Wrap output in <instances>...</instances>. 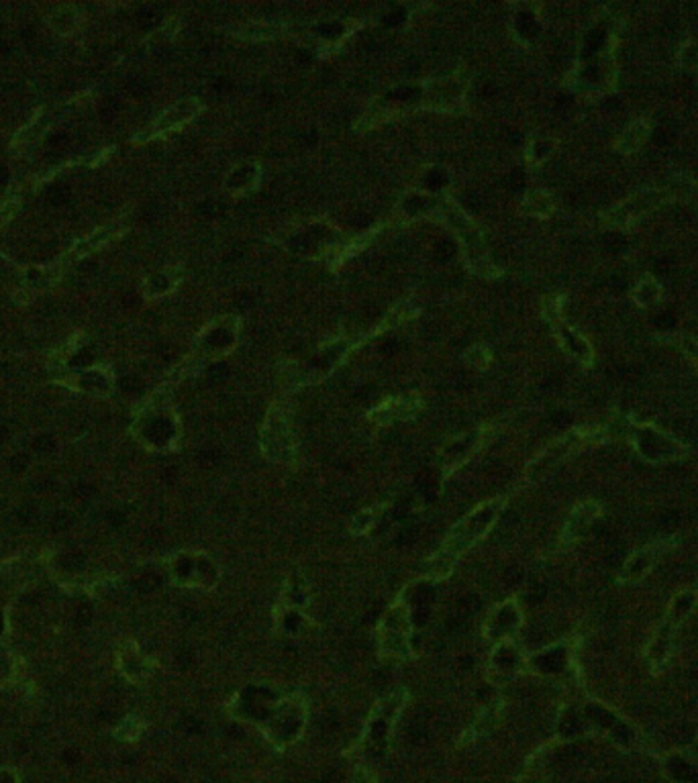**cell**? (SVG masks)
<instances>
[{
    "label": "cell",
    "instance_id": "1",
    "mask_svg": "<svg viewBox=\"0 0 698 783\" xmlns=\"http://www.w3.org/2000/svg\"><path fill=\"white\" fill-rule=\"evenodd\" d=\"M225 708L233 720L254 726L278 753L303 739L311 716L309 698L303 692H284L268 682L245 684Z\"/></svg>",
    "mask_w": 698,
    "mask_h": 783
},
{
    "label": "cell",
    "instance_id": "2",
    "mask_svg": "<svg viewBox=\"0 0 698 783\" xmlns=\"http://www.w3.org/2000/svg\"><path fill=\"white\" fill-rule=\"evenodd\" d=\"M509 498L507 496H494L478 506H474L464 518H460L456 525L447 533L441 547L425 559L421 580L427 582H443L450 580L452 573L470 549L480 545L496 527V522L501 520Z\"/></svg>",
    "mask_w": 698,
    "mask_h": 783
},
{
    "label": "cell",
    "instance_id": "3",
    "mask_svg": "<svg viewBox=\"0 0 698 783\" xmlns=\"http://www.w3.org/2000/svg\"><path fill=\"white\" fill-rule=\"evenodd\" d=\"M694 192H696V180L690 178L688 174H678L668 184L645 186L641 190H635L615 206L607 208V211L601 215V225L615 231H633L647 217H652L656 211H660L662 206L678 200H690Z\"/></svg>",
    "mask_w": 698,
    "mask_h": 783
},
{
    "label": "cell",
    "instance_id": "4",
    "mask_svg": "<svg viewBox=\"0 0 698 783\" xmlns=\"http://www.w3.org/2000/svg\"><path fill=\"white\" fill-rule=\"evenodd\" d=\"M178 382L172 378L162 384L154 394H149L137 408L131 435L154 453L176 451L182 439L180 414L172 406V390Z\"/></svg>",
    "mask_w": 698,
    "mask_h": 783
},
{
    "label": "cell",
    "instance_id": "5",
    "mask_svg": "<svg viewBox=\"0 0 698 783\" xmlns=\"http://www.w3.org/2000/svg\"><path fill=\"white\" fill-rule=\"evenodd\" d=\"M431 219L445 225L454 233V237L458 239L460 249H462L464 264L472 274H476L480 278H488V280L503 276V268H498L492 261L482 227L464 211V208L450 194L445 192L441 196Z\"/></svg>",
    "mask_w": 698,
    "mask_h": 783
},
{
    "label": "cell",
    "instance_id": "6",
    "mask_svg": "<svg viewBox=\"0 0 698 783\" xmlns=\"http://www.w3.org/2000/svg\"><path fill=\"white\" fill-rule=\"evenodd\" d=\"M613 439L609 425H582L576 427L556 441L547 445L539 455H535L525 469V480L529 484H539L550 480L558 469L570 461L574 455L582 453L588 447L603 445Z\"/></svg>",
    "mask_w": 698,
    "mask_h": 783
},
{
    "label": "cell",
    "instance_id": "7",
    "mask_svg": "<svg viewBox=\"0 0 698 783\" xmlns=\"http://www.w3.org/2000/svg\"><path fill=\"white\" fill-rule=\"evenodd\" d=\"M696 608H698L696 588H682L672 596L662 620L656 626V631L652 633L650 641H647L643 649V659L647 663V669H650L654 675L662 673L670 665L678 647L680 629Z\"/></svg>",
    "mask_w": 698,
    "mask_h": 783
},
{
    "label": "cell",
    "instance_id": "8",
    "mask_svg": "<svg viewBox=\"0 0 698 783\" xmlns=\"http://www.w3.org/2000/svg\"><path fill=\"white\" fill-rule=\"evenodd\" d=\"M409 702H411V690L405 686L378 698L366 718L360 739L352 749H349L347 755L349 757L366 755V753L388 755L392 749L398 720H401Z\"/></svg>",
    "mask_w": 698,
    "mask_h": 783
},
{
    "label": "cell",
    "instance_id": "9",
    "mask_svg": "<svg viewBox=\"0 0 698 783\" xmlns=\"http://www.w3.org/2000/svg\"><path fill=\"white\" fill-rule=\"evenodd\" d=\"M413 637V608L407 602L405 592H401L376 624V645L380 659L386 663H407L415 659Z\"/></svg>",
    "mask_w": 698,
    "mask_h": 783
},
{
    "label": "cell",
    "instance_id": "10",
    "mask_svg": "<svg viewBox=\"0 0 698 783\" xmlns=\"http://www.w3.org/2000/svg\"><path fill=\"white\" fill-rule=\"evenodd\" d=\"M260 449L276 465L296 469L301 465V441L292 425V412L284 400H276L260 429Z\"/></svg>",
    "mask_w": 698,
    "mask_h": 783
},
{
    "label": "cell",
    "instance_id": "11",
    "mask_svg": "<svg viewBox=\"0 0 698 783\" xmlns=\"http://www.w3.org/2000/svg\"><path fill=\"white\" fill-rule=\"evenodd\" d=\"M347 241L349 237L329 221L313 219L301 223L296 229H290L282 243L294 255H301L313 261H321V259L329 261V268H331V264L337 259V255L341 253Z\"/></svg>",
    "mask_w": 698,
    "mask_h": 783
},
{
    "label": "cell",
    "instance_id": "12",
    "mask_svg": "<svg viewBox=\"0 0 698 783\" xmlns=\"http://www.w3.org/2000/svg\"><path fill=\"white\" fill-rule=\"evenodd\" d=\"M625 437L629 439L637 457L647 463H676L686 459L690 453V447L678 437L670 435L654 423L635 421L633 416H627Z\"/></svg>",
    "mask_w": 698,
    "mask_h": 783
},
{
    "label": "cell",
    "instance_id": "13",
    "mask_svg": "<svg viewBox=\"0 0 698 783\" xmlns=\"http://www.w3.org/2000/svg\"><path fill=\"white\" fill-rule=\"evenodd\" d=\"M362 343L335 337L331 341H325L319 345V349L305 361V363H286V380L292 382L294 388L298 386H311L327 380L343 361L352 355Z\"/></svg>",
    "mask_w": 698,
    "mask_h": 783
},
{
    "label": "cell",
    "instance_id": "14",
    "mask_svg": "<svg viewBox=\"0 0 698 783\" xmlns=\"http://www.w3.org/2000/svg\"><path fill=\"white\" fill-rule=\"evenodd\" d=\"M617 82V54L578 58L574 68L566 76V86L586 100H596L615 92Z\"/></svg>",
    "mask_w": 698,
    "mask_h": 783
},
{
    "label": "cell",
    "instance_id": "15",
    "mask_svg": "<svg viewBox=\"0 0 698 783\" xmlns=\"http://www.w3.org/2000/svg\"><path fill=\"white\" fill-rule=\"evenodd\" d=\"M170 582L186 590L211 592L221 584V565L207 551H178L166 559Z\"/></svg>",
    "mask_w": 698,
    "mask_h": 783
},
{
    "label": "cell",
    "instance_id": "16",
    "mask_svg": "<svg viewBox=\"0 0 698 783\" xmlns=\"http://www.w3.org/2000/svg\"><path fill=\"white\" fill-rule=\"evenodd\" d=\"M580 722L596 735H603L613 745L623 751L637 749L643 745V737L635 724H631L625 716L603 704L601 700L590 698L580 710Z\"/></svg>",
    "mask_w": 698,
    "mask_h": 783
},
{
    "label": "cell",
    "instance_id": "17",
    "mask_svg": "<svg viewBox=\"0 0 698 783\" xmlns=\"http://www.w3.org/2000/svg\"><path fill=\"white\" fill-rule=\"evenodd\" d=\"M470 88V76L466 70H456L450 76L421 82V109L433 113H458Z\"/></svg>",
    "mask_w": 698,
    "mask_h": 783
},
{
    "label": "cell",
    "instance_id": "18",
    "mask_svg": "<svg viewBox=\"0 0 698 783\" xmlns=\"http://www.w3.org/2000/svg\"><path fill=\"white\" fill-rule=\"evenodd\" d=\"M496 435V429L492 425L474 427L470 431L458 433L447 439L439 451L441 459V472L443 480L452 478L458 469H462L466 463H470Z\"/></svg>",
    "mask_w": 698,
    "mask_h": 783
},
{
    "label": "cell",
    "instance_id": "19",
    "mask_svg": "<svg viewBox=\"0 0 698 783\" xmlns=\"http://www.w3.org/2000/svg\"><path fill=\"white\" fill-rule=\"evenodd\" d=\"M241 319L237 315H223L211 321L196 337V353L203 361H217L231 355L239 345Z\"/></svg>",
    "mask_w": 698,
    "mask_h": 783
},
{
    "label": "cell",
    "instance_id": "20",
    "mask_svg": "<svg viewBox=\"0 0 698 783\" xmlns=\"http://www.w3.org/2000/svg\"><path fill=\"white\" fill-rule=\"evenodd\" d=\"M523 673H527V653L517 641L492 645L486 663V680L492 686L503 688L515 682Z\"/></svg>",
    "mask_w": 698,
    "mask_h": 783
},
{
    "label": "cell",
    "instance_id": "21",
    "mask_svg": "<svg viewBox=\"0 0 698 783\" xmlns=\"http://www.w3.org/2000/svg\"><path fill=\"white\" fill-rule=\"evenodd\" d=\"M523 624H525V614L519 604V598L511 596V598L503 600L501 604H496L488 612V616L482 624V637L490 645L505 643V641H517Z\"/></svg>",
    "mask_w": 698,
    "mask_h": 783
},
{
    "label": "cell",
    "instance_id": "22",
    "mask_svg": "<svg viewBox=\"0 0 698 783\" xmlns=\"http://www.w3.org/2000/svg\"><path fill=\"white\" fill-rule=\"evenodd\" d=\"M580 671L578 665V643L574 639H564L556 645L545 647L527 655V673L539 677H558L566 671Z\"/></svg>",
    "mask_w": 698,
    "mask_h": 783
},
{
    "label": "cell",
    "instance_id": "23",
    "mask_svg": "<svg viewBox=\"0 0 698 783\" xmlns=\"http://www.w3.org/2000/svg\"><path fill=\"white\" fill-rule=\"evenodd\" d=\"M205 111V104L198 98H182L170 109H166L152 125L145 131H141L133 141L135 143H147L154 139H164L176 131H180L184 125L194 121L198 115Z\"/></svg>",
    "mask_w": 698,
    "mask_h": 783
},
{
    "label": "cell",
    "instance_id": "24",
    "mask_svg": "<svg viewBox=\"0 0 698 783\" xmlns=\"http://www.w3.org/2000/svg\"><path fill=\"white\" fill-rule=\"evenodd\" d=\"M676 545H678L676 537H660L652 543L643 545L641 549L633 551L627 557V561L623 563L619 576H617V582L619 584H637V582L645 580L652 573V569L656 567V563L662 559V555L670 553Z\"/></svg>",
    "mask_w": 698,
    "mask_h": 783
},
{
    "label": "cell",
    "instance_id": "25",
    "mask_svg": "<svg viewBox=\"0 0 698 783\" xmlns=\"http://www.w3.org/2000/svg\"><path fill=\"white\" fill-rule=\"evenodd\" d=\"M423 410V398L417 392L388 396L380 404L366 412V419L376 427H392L398 423H411Z\"/></svg>",
    "mask_w": 698,
    "mask_h": 783
},
{
    "label": "cell",
    "instance_id": "26",
    "mask_svg": "<svg viewBox=\"0 0 698 783\" xmlns=\"http://www.w3.org/2000/svg\"><path fill=\"white\" fill-rule=\"evenodd\" d=\"M603 514H605V508L598 500H584V502L576 504L572 508V512L568 514L564 527L560 531L558 545L562 549H570V547L578 545L582 539H586L590 529L596 525V520L601 518Z\"/></svg>",
    "mask_w": 698,
    "mask_h": 783
},
{
    "label": "cell",
    "instance_id": "27",
    "mask_svg": "<svg viewBox=\"0 0 698 783\" xmlns=\"http://www.w3.org/2000/svg\"><path fill=\"white\" fill-rule=\"evenodd\" d=\"M505 712H507V702L503 696H494L492 700H488L474 716V720L470 722V726L466 730H462V735L458 737L456 741V747L462 749V747H468V745H474L476 741L480 739H486L490 737L494 730L503 724L505 720Z\"/></svg>",
    "mask_w": 698,
    "mask_h": 783
},
{
    "label": "cell",
    "instance_id": "28",
    "mask_svg": "<svg viewBox=\"0 0 698 783\" xmlns=\"http://www.w3.org/2000/svg\"><path fill=\"white\" fill-rule=\"evenodd\" d=\"M117 669L129 684L143 686L156 675L160 663L154 657L145 655L135 641H125L117 653Z\"/></svg>",
    "mask_w": 698,
    "mask_h": 783
},
{
    "label": "cell",
    "instance_id": "29",
    "mask_svg": "<svg viewBox=\"0 0 698 783\" xmlns=\"http://www.w3.org/2000/svg\"><path fill=\"white\" fill-rule=\"evenodd\" d=\"M272 620H274V635L280 639L296 641L309 637L313 631H317V620L309 614V610H301V608L274 604Z\"/></svg>",
    "mask_w": 698,
    "mask_h": 783
},
{
    "label": "cell",
    "instance_id": "30",
    "mask_svg": "<svg viewBox=\"0 0 698 783\" xmlns=\"http://www.w3.org/2000/svg\"><path fill=\"white\" fill-rule=\"evenodd\" d=\"M552 329H554V335L558 339L560 349L572 361L582 365V368H592V365H594V347L588 341V337H584L576 327L568 325L564 319L554 323Z\"/></svg>",
    "mask_w": 698,
    "mask_h": 783
},
{
    "label": "cell",
    "instance_id": "31",
    "mask_svg": "<svg viewBox=\"0 0 698 783\" xmlns=\"http://www.w3.org/2000/svg\"><path fill=\"white\" fill-rule=\"evenodd\" d=\"M664 771L672 783H698V739L686 749L670 753Z\"/></svg>",
    "mask_w": 698,
    "mask_h": 783
},
{
    "label": "cell",
    "instance_id": "32",
    "mask_svg": "<svg viewBox=\"0 0 698 783\" xmlns=\"http://www.w3.org/2000/svg\"><path fill=\"white\" fill-rule=\"evenodd\" d=\"M260 184H262V166L258 162L235 164L223 180V188L233 196L252 194L260 188Z\"/></svg>",
    "mask_w": 698,
    "mask_h": 783
},
{
    "label": "cell",
    "instance_id": "33",
    "mask_svg": "<svg viewBox=\"0 0 698 783\" xmlns=\"http://www.w3.org/2000/svg\"><path fill=\"white\" fill-rule=\"evenodd\" d=\"M74 382L66 384L74 390L92 394V396H109L115 390V376L113 370L107 368V365H94V368H88L76 376H72Z\"/></svg>",
    "mask_w": 698,
    "mask_h": 783
},
{
    "label": "cell",
    "instance_id": "34",
    "mask_svg": "<svg viewBox=\"0 0 698 783\" xmlns=\"http://www.w3.org/2000/svg\"><path fill=\"white\" fill-rule=\"evenodd\" d=\"M125 233V225L123 223H111V225H107V227H101V229H96L92 235H88L86 239H82V241H78L70 251H68V255H66V261L62 259V264H58V268H62V266H68V264H72V261H78V259H82V257H86V255H90L92 251H96V249H101V247H105L107 243H111V241H115L117 237H121Z\"/></svg>",
    "mask_w": 698,
    "mask_h": 783
},
{
    "label": "cell",
    "instance_id": "35",
    "mask_svg": "<svg viewBox=\"0 0 698 783\" xmlns=\"http://www.w3.org/2000/svg\"><path fill=\"white\" fill-rule=\"evenodd\" d=\"M313 600H315V594H313V588L307 582V578L303 576V573H294V576H288L286 582L282 584L276 604L309 610Z\"/></svg>",
    "mask_w": 698,
    "mask_h": 783
},
{
    "label": "cell",
    "instance_id": "36",
    "mask_svg": "<svg viewBox=\"0 0 698 783\" xmlns=\"http://www.w3.org/2000/svg\"><path fill=\"white\" fill-rule=\"evenodd\" d=\"M511 29H513V35L519 43L531 45L541 35V29H543L539 7H535V5L517 7Z\"/></svg>",
    "mask_w": 698,
    "mask_h": 783
},
{
    "label": "cell",
    "instance_id": "37",
    "mask_svg": "<svg viewBox=\"0 0 698 783\" xmlns=\"http://www.w3.org/2000/svg\"><path fill=\"white\" fill-rule=\"evenodd\" d=\"M652 129H654V123L650 119L645 117H639L635 121H631L621 133L619 137L615 139L613 147L617 153H623V155H631L635 151L641 149V145L650 139L652 135Z\"/></svg>",
    "mask_w": 698,
    "mask_h": 783
},
{
    "label": "cell",
    "instance_id": "38",
    "mask_svg": "<svg viewBox=\"0 0 698 783\" xmlns=\"http://www.w3.org/2000/svg\"><path fill=\"white\" fill-rule=\"evenodd\" d=\"M182 276H184L182 266H170L154 272L152 276H147L143 282L145 298H164L172 294L182 284Z\"/></svg>",
    "mask_w": 698,
    "mask_h": 783
},
{
    "label": "cell",
    "instance_id": "39",
    "mask_svg": "<svg viewBox=\"0 0 698 783\" xmlns=\"http://www.w3.org/2000/svg\"><path fill=\"white\" fill-rule=\"evenodd\" d=\"M388 508V502H378V504H372V506H366L362 508L352 520H349V535L352 537H368L376 525L380 522V518L384 516Z\"/></svg>",
    "mask_w": 698,
    "mask_h": 783
},
{
    "label": "cell",
    "instance_id": "40",
    "mask_svg": "<svg viewBox=\"0 0 698 783\" xmlns=\"http://www.w3.org/2000/svg\"><path fill=\"white\" fill-rule=\"evenodd\" d=\"M521 213L527 215V217H535V219H547L552 217V213L556 211V200L550 192L545 190H533V192H527L525 198L521 200Z\"/></svg>",
    "mask_w": 698,
    "mask_h": 783
},
{
    "label": "cell",
    "instance_id": "41",
    "mask_svg": "<svg viewBox=\"0 0 698 783\" xmlns=\"http://www.w3.org/2000/svg\"><path fill=\"white\" fill-rule=\"evenodd\" d=\"M631 298H633L635 306H639V308H652L662 302L664 288L654 276L647 274L635 284V288L631 290Z\"/></svg>",
    "mask_w": 698,
    "mask_h": 783
},
{
    "label": "cell",
    "instance_id": "42",
    "mask_svg": "<svg viewBox=\"0 0 698 783\" xmlns=\"http://www.w3.org/2000/svg\"><path fill=\"white\" fill-rule=\"evenodd\" d=\"M556 149H558V139L547 137V135H537V137H533V139L527 143V149H525L527 166L539 168V166H543L545 162H550V160H552V155L556 153Z\"/></svg>",
    "mask_w": 698,
    "mask_h": 783
},
{
    "label": "cell",
    "instance_id": "43",
    "mask_svg": "<svg viewBox=\"0 0 698 783\" xmlns=\"http://www.w3.org/2000/svg\"><path fill=\"white\" fill-rule=\"evenodd\" d=\"M419 306L413 302V300H403V302H398L390 312H388V315L384 317V321L378 325V329L370 335V337H374V335H380V333H386V331H390V329H394V327H398V325H403V323H409L411 319H415V317H419Z\"/></svg>",
    "mask_w": 698,
    "mask_h": 783
},
{
    "label": "cell",
    "instance_id": "44",
    "mask_svg": "<svg viewBox=\"0 0 698 783\" xmlns=\"http://www.w3.org/2000/svg\"><path fill=\"white\" fill-rule=\"evenodd\" d=\"M556 743H560V739L550 741L547 745L539 747V749L527 759L525 771L515 779V783H550V781H547V779L543 777V773H541V759L547 755V751H550Z\"/></svg>",
    "mask_w": 698,
    "mask_h": 783
},
{
    "label": "cell",
    "instance_id": "45",
    "mask_svg": "<svg viewBox=\"0 0 698 783\" xmlns=\"http://www.w3.org/2000/svg\"><path fill=\"white\" fill-rule=\"evenodd\" d=\"M49 25L60 35H70L80 27V13L74 5L58 7L52 17H49Z\"/></svg>",
    "mask_w": 698,
    "mask_h": 783
},
{
    "label": "cell",
    "instance_id": "46",
    "mask_svg": "<svg viewBox=\"0 0 698 783\" xmlns=\"http://www.w3.org/2000/svg\"><path fill=\"white\" fill-rule=\"evenodd\" d=\"M658 339L676 347L684 357H688V361L694 365V370L698 372V337L686 335V333H670V335H658Z\"/></svg>",
    "mask_w": 698,
    "mask_h": 783
},
{
    "label": "cell",
    "instance_id": "47",
    "mask_svg": "<svg viewBox=\"0 0 698 783\" xmlns=\"http://www.w3.org/2000/svg\"><path fill=\"white\" fill-rule=\"evenodd\" d=\"M286 27L282 23H266V21H256V23H249L245 25L243 29H239V33H235L237 37H243V39H249V41H266V39H274L278 37Z\"/></svg>",
    "mask_w": 698,
    "mask_h": 783
},
{
    "label": "cell",
    "instance_id": "48",
    "mask_svg": "<svg viewBox=\"0 0 698 783\" xmlns=\"http://www.w3.org/2000/svg\"><path fill=\"white\" fill-rule=\"evenodd\" d=\"M147 730V722L141 718V716H127L117 728L113 737L123 741V743H135L143 737V733Z\"/></svg>",
    "mask_w": 698,
    "mask_h": 783
},
{
    "label": "cell",
    "instance_id": "49",
    "mask_svg": "<svg viewBox=\"0 0 698 783\" xmlns=\"http://www.w3.org/2000/svg\"><path fill=\"white\" fill-rule=\"evenodd\" d=\"M492 359H494L492 349H490L488 345H482V343L472 345V347L466 349V353H464V361L470 365L472 370H476V372L488 370L490 365H492Z\"/></svg>",
    "mask_w": 698,
    "mask_h": 783
},
{
    "label": "cell",
    "instance_id": "50",
    "mask_svg": "<svg viewBox=\"0 0 698 783\" xmlns=\"http://www.w3.org/2000/svg\"><path fill=\"white\" fill-rule=\"evenodd\" d=\"M678 64L686 72H698V41H686L680 45Z\"/></svg>",
    "mask_w": 698,
    "mask_h": 783
},
{
    "label": "cell",
    "instance_id": "51",
    "mask_svg": "<svg viewBox=\"0 0 698 783\" xmlns=\"http://www.w3.org/2000/svg\"><path fill=\"white\" fill-rule=\"evenodd\" d=\"M564 304H566V296L564 294H556V296H550L545 302H543V317L545 321L554 325L558 321L564 319Z\"/></svg>",
    "mask_w": 698,
    "mask_h": 783
},
{
    "label": "cell",
    "instance_id": "52",
    "mask_svg": "<svg viewBox=\"0 0 698 783\" xmlns=\"http://www.w3.org/2000/svg\"><path fill=\"white\" fill-rule=\"evenodd\" d=\"M376 775L368 765H358L354 771V783H376Z\"/></svg>",
    "mask_w": 698,
    "mask_h": 783
},
{
    "label": "cell",
    "instance_id": "53",
    "mask_svg": "<svg viewBox=\"0 0 698 783\" xmlns=\"http://www.w3.org/2000/svg\"><path fill=\"white\" fill-rule=\"evenodd\" d=\"M176 31H178V21H176V19L166 21L164 27L154 35V39H174Z\"/></svg>",
    "mask_w": 698,
    "mask_h": 783
},
{
    "label": "cell",
    "instance_id": "54",
    "mask_svg": "<svg viewBox=\"0 0 698 783\" xmlns=\"http://www.w3.org/2000/svg\"><path fill=\"white\" fill-rule=\"evenodd\" d=\"M15 208H17V202L13 198L9 202H5V204H0V225H5L11 219V215L15 213Z\"/></svg>",
    "mask_w": 698,
    "mask_h": 783
},
{
    "label": "cell",
    "instance_id": "55",
    "mask_svg": "<svg viewBox=\"0 0 698 783\" xmlns=\"http://www.w3.org/2000/svg\"><path fill=\"white\" fill-rule=\"evenodd\" d=\"M0 783H19L17 771L9 767H0Z\"/></svg>",
    "mask_w": 698,
    "mask_h": 783
}]
</instances>
